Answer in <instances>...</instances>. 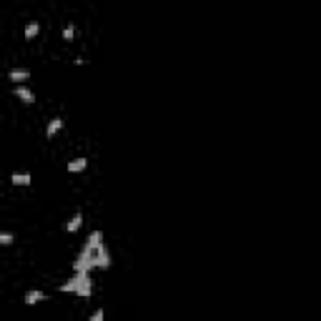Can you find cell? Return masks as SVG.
<instances>
[{
	"mask_svg": "<svg viewBox=\"0 0 321 321\" xmlns=\"http://www.w3.org/2000/svg\"><path fill=\"white\" fill-rule=\"evenodd\" d=\"M93 269H111V253H108V248H105L103 231H98V228L85 239L80 253L73 261V271H88L91 273Z\"/></svg>",
	"mask_w": 321,
	"mask_h": 321,
	"instance_id": "6da1fadb",
	"label": "cell"
},
{
	"mask_svg": "<svg viewBox=\"0 0 321 321\" xmlns=\"http://www.w3.org/2000/svg\"><path fill=\"white\" fill-rule=\"evenodd\" d=\"M60 291L63 294H75L80 298H91L93 294V279H91V273L88 271H73V276L66 281V284H60Z\"/></svg>",
	"mask_w": 321,
	"mask_h": 321,
	"instance_id": "7a4b0ae2",
	"label": "cell"
},
{
	"mask_svg": "<svg viewBox=\"0 0 321 321\" xmlns=\"http://www.w3.org/2000/svg\"><path fill=\"white\" fill-rule=\"evenodd\" d=\"M13 96L20 100V103H25V105H33L35 103V93L28 88V85L25 83H20V85H15V88H13Z\"/></svg>",
	"mask_w": 321,
	"mask_h": 321,
	"instance_id": "3957f363",
	"label": "cell"
},
{
	"mask_svg": "<svg viewBox=\"0 0 321 321\" xmlns=\"http://www.w3.org/2000/svg\"><path fill=\"white\" fill-rule=\"evenodd\" d=\"M8 80H10L13 85H20V83L30 80V71H28V68H10V71H8Z\"/></svg>",
	"mask_w": 321,
	"mask_h": 321,
	"instance_id": "277c9868",
	"label": "cell"
},
{
	"mask_svg": "<svg viewBox=\"0 0 321 321\" xmlns=\"http://www.w3.org/2000/svg\"><path fill=\"white\" fill-rule=\"evenodd\" d=\"M63 128H66V121H63L60 116H55V118H50L48 121V125H46V138H53V136H58Z\"/></svg>",
	"mask_w": 321,
	"mask_h": 321,
	"instance_id": "5b68a950",
	"label": "cell"
},
{
	"mask_svg": "<svg viewBox=\"0 0 321 321\" xmlns=\"http://www.w3.org/2000/svg\"><path fill=\"white\" fill-rule=\"evenodd\" d=\"M25 306H38L40 301H46V291H40V289H30L28 294H25Z\"/></svg>",
	"mask_w": 321,
	"mask_h": 321,
	"instance_id": "8992f818",
	"label": "cell"
},
{
	"mask_svg": "<svg viewBox=\"0 0 321 321\" xmlns=\"http://www.w3.org/2000/svg\"><path fill=\"white\" fill-rule=\"evenodd\" d=\"M10 183L13 186H30L33 183V173H28V171H23V173H18V171H15V173H10Z\"/></svg>",
	"mask_w": 321,
	"mask_h": 321,
	"instance_id": "52a82bcc",
	"label": "cell"
},
{
	"mask_svg": "<svg viewBox=\"0 0 321 321\" xmlns=\"http://www.w3.org/2000/svg\"><path fill=\"white\" fill-rule=\"evenodd\" d=\"M66 168H68V173H83L85 168H88V158H73V161H68L66 163Z\"/></svg>",
	"mask_w": 321,
	"mask_h": 321,
	"instance_id": "ba28073f",
	"label": "cell"
},
{
	"mask_svg": "<svg viewBox=\"0 0 321 321\" xmlns=\"http://www.w3.org/2000/svg\"><path fill=\"white\" fill-rule=\"evenodd\" d=\"M80 226H83V213L75 211L73 216L68 219V223H66V231H68V233H75V231H80Z\"/></svg>",
	"mask_w": 321,
	"mask_h": 321,
	"instance_id": "9c48e42d",
	"label": "cell"
},
{
	"mask_svg": "<svg viewBox=\"0 0 321 321\" xmlns=\"http://www.w3.org/2000/svg\"><path fill=\"white\" fill-rule=\"evenodd\" d=\"M40 35V23L38 20H30V23L25 25V40H35Z\"/></svg>",
	"mask_w": 321,
	"mask_h": 321,
	"instance_id": "30bf717a",
	"label": "cell"
},
{
	"mask_svg": "<svg viewBox=\"0 0 321 321\" xmlns=\"http://www.w3.org/2000/svg\"><path fill=\"white\" fill-rule=\"evenodd\" d=\"M13 241H15V236L10 231H0V246H10Z\"/></svg>",
	"mask_w": 321,
	"mask_h": 321,
	"instance_id": "8fae6325",
	"label": "cell"
},
{
	"mask_svg": "<svg viewBox=\"0 0 321 321\" xmlns=\"http://www.w3.org/2000/svg\"><path fill=\"white\" fill-rule=\"evenodd\" d=\"M73 38H75V25H73V23H68L66 28H63V40H68V43H71Z\"/></svg>",
	"mask_w": 321,
	"mask_h": 321,
	"instance_id": "7c38bea8",
	"label": "cell"
},
{
	"mask_svg": "<svg viewBox=\"0 0 321 321\" xmlns=\"http://www.w3.org/2000/svg\"><path fill=\"white\" fill-rule=\"evenodd\" d=\"M105 319V311L103 309H96L93 314H91V321H103Z\"/></svg>",
	"mask_w": 321,
	"mask_h": 321,
	"instance_id": "4fadbf2b",
	"label": "cell"
}]
</instances>
